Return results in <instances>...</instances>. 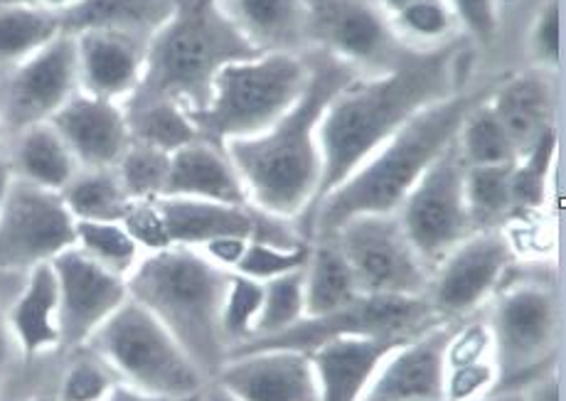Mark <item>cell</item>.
<instances>
[{
    "mask_svg": "<svg viewBox=\"0 0 566 401\" xmlns=\"http://www.w3.org/2000/svg\"><path fill=\"white\" fill-rule=\"evenodd\" d=\"M441 320L433 316L427 298L405 296H367L360 294L347 306L325 313V316L303 318L293 328L269 338H252L237 345L230 352L239 350H296L313 352L321 345L343 338H399L409 340L427 333Z\"/></svg>",
    "mask_w": 566,
    "mask_h": 401,
    "instance_id": "cell-9",
    "label": "cell"
},
{
    "mask_svg": "<svg viewBox=\"0 0 566 401\" xmlns=\"http://www.w3.org/2000/svg\"><path fill=\"white\" fill-rule=\"evenodd\" d=\"M507 230H481L461 242L431 271L427 300L441 323H461L485 308L515 264Z\"/></svg>",
    "mask_w": 566,
    "mask_h": 401,
    "instance_id": "cell-12",
    "label": "cell"
},
{
    "mask_svg": "<svg viewBox=\"0 0 566 401\" xmlns=\"http://www.w3.org/2000/svg\"><path fill=\"white\" fill-rule=\"evenodd\" d=\"M8 325L20 360L32 362L62 348L60 296L52 264L35 266L23 276V286L8 303Z\"/></svg>",
    "mask_w": 566,
    "mask_h": 401,
    "instance_id": "cell-23",
    "label": "cell"
},
{
    "mask_svg": "<svg viewBox=\"0 0 566 401\" xmlns=\"http://www.w3.org/2000/svg\"><path fill=\"white\" fill-rule=\"evenodd\" d=\"M163 198H192L210 202L249 204L247 188L222 146L198 138L170 154Z\"/></svg>",
    "mask_w": 566,
    "mask_h": 401,
    "instance_id": "cell-24",
    "label": "cell"
},
{
    "mask_svg": "<svg viewBox=\"0 0 566 401\" xmlns=\"http://www.w3.org/2000/svg\"><path fill=\"white\" fill-rule=\"evenodd\" d=\"M74 246L94 258L96 264L106 266L114 274L128 278L130 271L138 266L144 252L128 234L122 220L116 222H77Z\"/></svg>",
    "mask_w": 566,
    "mask_h": 401,
    "instance_id": "cell-36",
    "label": "cell"
},
{
    "mask_svg": "<svg viewBox=\"0 0 566 401\" xmlns=\"http://www.w3.org/2000/svg\"><path fill=\"white\" fill-rule=\"evenodd\" d=\"M124 226L128 234L134 236L136 244L140 246L144 254L163 252V249H170V236L166 230V222H163V214L158 208V200L154 202H130L126 214L122 217Z\"/></svg>",
    "mask_w": 566,
    "mask_h": 401,
    "instance_id": "cell-45",
    "label": "cell"
},
{
    "mask_svg": "<svg viewBox=\"0 0 566 401\" xmlns=\"http://www.w3.org/2000/svg\"><path fill=\"white\" fill-rule=\"evenodd\" d=\"M488 94L465 114L455 136V148L465 166H510L520 158L513 138L488 106Z\"/></svg>",
    "mask_w": 566,
    "mask_h": 401,
    "instance_id": "cell-33",
    "label": "cell"
},
{
    "mask_svg": "<svg viewBox=\"0 0 566 401\" xmlns=\"http://www.w3.org/2000/svg\"><path fill=\"white\" fill-rule=\"evenodd\" d=\"M522 397H525V401H562L559 365H554L552 370L535 377L532 382L522 387Z\"/></svg>",
    "mask_w": 566,
    "mask_h": 401,
    "instance_id": "cell-48",
    "label": "cell"
},
{
    "mask_svg": "<svg viewBox=\"0 0 566 401\" xmlns=\"http://www.w3.org/2000/svg\"><path fill=\"white\" fill-rule=\"evenodd\" d=\"M158 208L172 246L200 249L220 236L293 246L308 242L296 224L276 220L254 204H230L192 198H160Z\"/></svg>",
    "mask_w": 566,
    "mask_h": 401,
    "instance_id": "cell-16",
    "label": "cell"
},
{
    "mask_svg": "<svg viewBox=\"0 0 566 401\" xmlns=\"http://www.w3.org/2000/svg\"><path fill=\"white\" fill-rule=\"evenodd\" d=\"M455 323H439L397 345L373 379L363 401H446V348Z\"/></svg>",
    "mask_w": 566,
    "mask_h": 401,
    "instance_id": "cell-19",
    "label": "cell"
},
{
    "mask_svg": "<svg viewBox=\"0 0 566 401\" xmlns=\"http://www.w3.org/2000/svg\"><path fill=\"white\" fill-rule=\"evenodd\" d=\"M249 240H239V236H220V240H212L202 244L198 252L212 262L217 268L222 271H234L242 262V256L247 252Z\"/></svg>",
    "mask_w": 566,
    "mask_h": 401,
    "instance_id": "cell-47",
    "label": "cell"
},
{
    "mask_svg": "<svg viewBox=\"0 0 566 401\" xmlns=\"http://www.w3.org/2000/svg\"><path fill=\"white\" fill-rule=\"evenodd\" d=\"M306 318V286H303V268L293 274L271 278L264 284V303L256 320L252 338H269ZM249 338V340H252Z\"/></svg>",
    "mask_w": 566,
    "mask_h": 401,
    "instance_id": "cell-38",
    "label": "cell"
},
{
    "mask_svg": "<svg viewBox=\"0 0 566 401\" xmlns=\"http://www.w3.org/2000/svg\"><path fill=\"white\" fill-rule=\"evenodd\" d=\"M32 6H38L35 0H0V8H32Z\"/></svg>",
    "mask_w": 566,
    "mask_h": 401,
    "instance_id": "cell-56",
    "label": "cell"
},
{
    "mask_svg": "<svg viewBox=\"0 0 566 401\" xmlns=\"http://www.w3.org/2000/svg\"><path fill=\"white\" fill-rule=\"evenodd\" d=\"M8 160L18 180L52 192H62L80 170V162L50 122L28 126L15 134L13 154Z\"/></svg>",
    "mask_w": 566,
    "mask_h": 401,
    "instance_id": "cell-26",
    "label": "cell"
},
{
    "mask_svg": "<svg viewBox=\"0 0 566 401\" xmlns=\"http://www.w3.org/2000/svg\"><path fill=\"white\" fill-rule=\"evenodd\" d=\"M463 54L465 48L455 40L413 50L375 77H355L333 96L318 128L323 158L318 200L350 178L423 108L459 94Z\"/></svg>",
    "mask_w": 566,
    "mask_h": 401,
    "instance_id": "cell-1",
    "label": "cell"
},
{
    "mask_svg": "<svg viewBox=\"0 0 566 401\" xmlns=\"http://www.w3.org/2000/svg\"><path fill=\"white\" fill-rule=\"evenodd\" d=\"M168 168L170 154L130 140V146L114 170L130 202H154L166 194Z\"/></svg>",
    "mask_w": 566,
    "mask_h": 401,
    "instance_id": "cell-37",
    "label": "cell"
},
{
    "mask_svg": "<svg viewBox=\"0 0 566 401\" xmlns=\"http://www.w3.org/2000/svg\"><path fill=\"white\" fill-rule=\"evenodd\" d=\"M62 32V15L45 8H0V77Z\"/></svg>",
    "mask_w": 566,
    "mask_h": 401,
    "instance_id": "cell-32",
    "label": "cell"
},
{
    "mask_svg": "<svg viewBox=\"0 0 566 401\" xmlns=\"http://www.w3.org/2000/svg\"><path fill=\"white\" fill-rule=\"evenodd\" d=\"M50 124L57 128L80 168H116L130 146L124 104L99 99L86 92L74 94L50 118Z\"/></svg>",
    "mask_w": 566,
    "mask_h": 401,
    "instance_id": "cell-21",
    "label": "cell"
},
{
    "mask_svg": "<svg viewBox=\"0 0 566 401\" xmlns=\"http://www.w3.org/2000/svg\"><path fill=\"white\" fill-rule=\"evenodd\" d=\"M377 8L382 10V13L389 18V15H395L397 10H401L405 6H409V3H413V0H377Z\"/></svg>",
    "mask_w": 566,
    "mask_h": 401,
    "instance_id": "cell-55",
    "label": "cell"
},
{
    "mask_svg": "<svg viewBox=\"0 0 566 401\" xmlns=\"http://www.w3.org/2000/svg\"><path fill=\"white\" fill-rule=\"evenodd\" d=\"M124 108L134 144L158 148L163 154H176L178 148L200 138L188 108L172 99L130 96Z\"/></svg>",
    "mask_w": 566,
    "mask_h": 401,
    "instance_id": "cell-30",
    "label": "cell"
},
{
    "mask_svg": "<svg viewBox=\"0 0 566 401\" xmlns=\"http://www.w3.org/2000/svg\"><path fill=\"white\" fill-rule=\"evenodd\" d=\"M18 360L20 355L8 325V306H3V300H0V374H6Z\"/></svg>",
    "mask_w": 566,
    "mask_h": 401,
    "instance_id": "cell-49",
    "label": "cell"
},
{
    "mask_svg": "<svg viewBox=\"0 0 566 401\" xmlns=\"http://www.w3.org/2000/svg\"><path fill=\"white\" fill-rule=\"evenodd\" d=\"M227 278L230 271L217 268L198 249L188 246L144 254L126 278L128 298L178 340L207 382L230 357L220 325Z\"/></svg>",
    "mask_w": 566,
    "mask_h": 401,
    "instance_id": "cell-4",
    "label": "cell"
},
{
    "mask_svg": "<svg viewBox=\"0 0 566 401\" xmlns=\"http://www.w3.org/2000/svg\"><path fill=\"white\" fill-rule=\"evenodd\" d=\"M485 325L497 370L495 392L522 389L559 365L562 303L549 284H503L490 298Z\"/></svg>",
    "mask_w": 566,
    "mask_h": 401,
    "instance_id": "cell-8",
    "label": "cell"
},
{
    "mask_svg": "<svg viewBox=\"0 0 566 401\" xmlns=\"http://www.w3.org/2000/svg\"><path fill=\"white\" fill-rule=\"evenodd\" d=\"M513 166H465V202L475 232L505 230L507 217L515 214L510 176Z\"/></svg>",
    "mask_w": 566,
    "mask_h": 401,
    "instance_id": "cell-34",
    "label": "cell"
},
{
    "mask_svg": "<svg viewBox=\"0 0 566 401\" xmlns=\"http://www.w3.org/2000/svg\"><path fill=\"white\" fill-rule=\"evenodd\" d=\"M60 194L77 222H116L130 204L114 168H80Z\"/></svg>",
    "mask_w": 566,
    "mask_h": 401,
    "instance_id": "cell-31",
    "label": "cell"
},
{
    "mask_svg": "<svg viewBox=\"0 0 566 401\" xmlns=\"http://www.w3.org/2000/svg\"><path fill=\"white\" fill-rule=\"evenodd\" d=\"M77 220L60 192L13 178L0 210V274L25 276L74 246Z\"/></svg>",
    "mask_w": 566,
    "mask_h": 401,
    "instance_id": "cell-13",
    "label": "cell"
},
{
    "mask_svg": "<svg viewBox=\"0 0 566 401\" xmlns=\"http://www.w3.org/2000/svg\"><path fill=\"white\" fill-rule=\"evenodd\" d=\"M195 401H237V399L230 392H224V389L217 382H207L205 389L200 392V397Z\"/></svg>",
    "mask_w": 566,
    "mask_h": 401,
    "instance_id": "cell-53",
    "label": "cell"
},
{
    "mask_svg": "<svg viewBox=\"0 0 566 401\" xmlns=\"http://www.w3.org/2000/svg\"><path fill=\"white\" fill-rule=\"evenodd\" d=\"M35 3H38L40 8L50 10V13L64 15V13H70V10L77 8L80 3H84V0H35Z\"/></svg>",
    "mask_w": 566,
    "mask_h": 401,
    "instance_id": "cell-52",
    "label": "cell"
},
{
    "mask_svg": "<svg viewBox=\"0 0 566 401\" xmlns=\"http://www.w3.org/2000/svg\"><path fill=\"white\" fill-rule=\"evenodd\" d=\"M80 92L77 45L64 30L0 77V118L13 134L50 118Z\"/></svg>",
    "mask_w": 566,
    "mask_h": 401,
    "instance_id": "cell-14",
    "label": "cell"
},
{
    "mask_svg": "<svg viewBox=\"0 0 566 401\" xmlns=\"http://www.w3.org/2000/svg\"><path fill=\"white\" fill-rule=\"evenodd\" d=\"M224 6L261 52H296L306 35V0H224Z\"/></svg>",
    "mask_w": 566,
    "mask_h": 401,
    "instance_id": "cell-27",
    "label": "cell"
},
{
    "mask_svg": "<svg viewBox=\"0 0 566 401\" xmlns=\"http://www.w3.org/2000/svg\"><path fill=\"white\" fill-rule=\"evenodd\" d=\"M387 20L391 30L401 32L417 45H423V50L446 45L453 40V30L459 28L446 0H413Z\"/></svg>",
    "mask_w": 566,
    "mask_h": 401,
    "instance_id": "cell-40",
    "label": "cell"
},
{
    "mask_svg": "<svg viewBox=\"0 0 566 401\" xmlns=\"http://www.w3.org/2000/svg\"><path fill=\"white\" fill-rule=\"evenodd\" d=\"M562 8L559 0H547L532 23L527 50L532 62L542 70H559L562 62Z\"/></svg>",
    "mask_w": 566,
    "mask_h": 401,
    "instance_id": "cell-44",
    "label": "cell"
},
{
    "mask_svg": "<svg viewBox=\"0 0 566 401\" xmlns=\"http://www.w3.org/2000/svg\"><path fill=\"white\" fill-rule=\"evenodd\" d=\"M192 401H195V399H192Z\"/></svg>",
    "mask_w": 566,
    "mask_h": 401,
    "instance_id": "cell-59",
    "label": "cell"
},
{
    "mask_svg": "<svg viewBox=\"0 0 566 401\" xmlns=\"http://www.w3.org/2000/svg\"><path fill=\"white\" fill-rule=\"evenodd\" d=\"M30 401H57L54 397H35V399H30Z\"/></svg>",
    "mask_w": 566,
    "mask_h": 401,
    "instance_id": "cell-57",
    "label": "cell"
},
{
    "mask_svg": "<svg viewBox=\"0 0 566 401\" xmlns=\"http://www.w3.org/2000/svg\"><path fill=\"white\" fill-rule=\"evenodd\" d=\"M308 77L311 62L298 52L254 54L217 72L207 102L190 118L200 138L217 146L256 136L301 99Z\"/></svg>",
    "mask_w": 566,
    "mask_h": 401,
    "instance_id": "cell-6",
    "label": "cell"
},
{
    "mask_svg": "<svg viewBox=\"0 0 566 401\" xmlns=\"http://www.w3.org/2000/svg\"><path fill=\"white\" fill-rule=\"evenodd\" d=\"M50 264L57 278L62 348L82 350L128 300V284L124 276L96 264L77 246H70Z\"/></svg>",
    "mask_w": 566,
    "mask_h": 401,
    "instance_id": "cell-15",
    "label": "cell"
},
{
    "mask_svg": "<svg viewBox=\"0 0 566 401\" xmlns=\"http://www.w3.org/2000/svg\"><path fill=\"white\" fill-rule=\"evenodd\" d=\"M172 0H84L62 15L67 32L104 28L146 40L166 23Z\"/></svg>",
    "mask_w": 566,
    "mask_h": 401,
    "instance_id": "cell-28",
    "label": "cell"
},
{
    "mask_svg": "<svg viewBox=\"0 0 566 401\" xmlns=\"http://www.w3.org/2000/svg\"><path fill=\"white\" fill-rule=\"evenodd\" d=\"M395 214L429 271L475 232L465 202V162L455 144L423 172Z\"/></svg>",
    "mask_w": 566,
    "mask_h": 401,
    "instance_id": "cell-11",
    "label": "cell"
},
{
    "mask_svg": "<svg viewBox=\"0 0 566 401\" xmlns=\"http://www.w3.org/2000/svg\"><path fill=\"white\" fill-rule=\"evenodd\" d=\"M306 35L321 52L353 70L395 57V30L387 15L360 0H306Z\"/></svg>",
    "mask_w": 566,
    "mask_h": 401,
    "instance_id": "cell-17",
    "label": "cell"
},
{
    "mask_svg": "<svg viewBox=\"0 0 566 401\" xmlns=\"http://www.w3.org/2000/svg\"><path fill=\"white\" fill-rule=\"evenodd\" d=\"M254 48L224 0H172V10L146 42L144 80L134 96L172 99L195 112L207 102L217 72L254 57Z\"/></svg>",
    "mask_w": 566,
    "mask_h": 401,
    "instance_id": "cell-5",
    "label": "cell"
},
{
    "mask_svg": "<svg viewBox=\"0 0 566 401\" xmlns=\"http://www.w3.org/2000/svg\"><path fill=\"white\" fill-rule=\"evenodd\" d=\"M488 106L513 138L517 156L525 154L554 128V99L549 84L539 74H517L503 84L490 86Z\"/></svg>",
    "mask_w": 566,
    "mask_h": 401,
    "instance_id": "cell-25",
    "label": "cell"
},
{
    "mask_svg": "<svg viewBox=\"0 0 566 401\" xmlns=\"http://www.w3.org/2000/svg\"><path fill=\"white\" fill-rule=\"evenodd\" d=\"M77 357L67 365L57 389V401H104L118 382L116 374L108 370L92 350H74Z\"/></svg>",
    "mask_w": 566,
    "mask_h": 401,
    "instance_id": "cell-41",
    "label": "cell"
},
{
    "mask_svg": "<svg viewBox=\"0 0 566 401\" xmlns=\"http://www.w3.org/2000/svg\"><path fill=\"white\" fill-rule=\"evenodd\" d=\"M104 401H170V399H163L156 394H148V392H140L136 387H128L124 382H116L112 392L106 394Z\"/></svg>",
    "mask_w": 566,
    "mask_h": 401,
    "instance_id": "cell-50",
    "label": "cell"
},
{
    "mask_svg": "<svg viewBox=\"0 0 566 401\" xmlns=\"http://www.w3.org/2000/svg\"><path fill=\"white\" fill-rule=\"evenodd\" d=\"M497 370L493 357L463 365L446 367L443 399L446 401H478L495 392Z\"/></svg>",
    "mask_w": 566,
    "mask_h": 401,
    "instance_id": "cell-43",
    "label": "cell"
},
{
    "mask_svg": "<svg viewBox=\"0 0 566 401\" xmlns=\"http://www.w3.org/2000/svg\"><path fill=\"white\" fill-rule=\"evenodd\" d=\"M261 303H264V284L237 274V271H230L220 313L222 335L227 345H230V350H234L237 345L247 342L254 335Z\"/></svg>",
    "mask_w": 566,
    "mask_h": 401,
    "instance_id": "cell-39",
    "label": "cell"
},
{
    "mask_svg": "<svg viewBox=\"0 0 566 401\" xmlns=\"http://www.w3.org/2000/svg\"><path fill=\"white\" fill-rule=\"evenodd\" d=\"M446 6L451 8L455 23L471 40L493 42L500 23L497 0H446Z\"/></svg>",
    "mask_w": 566,
    "mask_h": 401,
    "instance_id": "cell-46",
    "label": "cell"
},
{
    "mask_svg": "<svg viewBox=\"0 0 566 401\" xmlns=\"http://www.w3.org/2000/svg\"><path fill=\"white\" fill-rule=\"evenodd\" d=\"M84 348L104 360L118 382L163 399L192 401L207 384L178 340L130 298Z\"/></svg>",
    "mask_w": 566,
    "mask_h": 401,
    "instance_id": "cell-7",
    "label": "cell"
},
{
    "mask_svg": "<svg viewBox=\"0 0 566 401\" xmlns=\"http://www.w3.org/2000/svg\"><path fill=\"white\" fill-rule=\"evenodd\" d=\"M0 128H3V118H0Z\"/></svg>",
    "mask_w": 566,
    "mask_h": 401,
    "instance_id": "cell-58",
    "label": "cell"
},
{
    "mask_svg": "<svg viewBox=\"0 0 566 401\" xmlns=\"http://www.w3.org/2000/svg\"><path fill=\"white\" fill-rule=\"evenodd\" d=\"M478 401H525V397H522V389H507V392H493Z\"/></svg>",
    "mask_w": 566,
    "mask_h": 401,
    "instance_id": "cell-54",
    "label": "cell"
},
{
    "mask_svg": "<svg viewBox=\"0 0 566 401\" xmlns=\"http://www.w3.org/2000/svg\"><path fill=\"white\" fill-rule=\"evenodd\" d=\"M72 35L77 45L80 92L126 104L144 80L146 40L104 28Z\"/></svg>",
    "mask_w": 566,
    "mask_h": 401,
    "instance_id": "cell-20",
    "label": "cell"
},
{
    "mask_svg": "<svg viewBox=\"0 0 566 401\" xmlns=\"http://www.w3.org/2000/svg\"><path fill=\"white\" fill-rule=\"evenodd\" d=\"M331 240L350 266L360 294L427 298L431 271L407 240L397 214H360Z\"/></svg>",
    "mask_w": 566,
    "mask_h": 401,
    "instance_id": "cell-10",
    "label": "cell"
},
{
    "mask_svg": "<svg viewBox=\"0 0 566 401\" xmlns=\"http://www.w3.org/2000/svg\"><path fill=\"white\" fill-rule=\"evenodd\" d=\"M311 256V242H301L293 246H281L271 242H249L242 262L234 268L237 274L249 276L266 284L271 278L293 274V271L306 268Z\"/></svg>",
    "mask_w": 566,
    "mask_h": 401,
    "instance_id": "cell-42",
    "label": "cell"
},
{
    "mask_svg": "<svg viewBox=\"0 0 566 401\" xmlns=\"http://www.w3.org/2000/svg\"><path fill=\"white\" fill-rule=\"evenodd\" d=\"M212 382L237 401H321L311 357L296 350L230 352Z\"/></svg>",
    "mask_w": 566,
    "mask_h": 401,
    "instance_id": "cell-18",
    "label": "cell"
},
{
    "mask_svg": "<svg viewBox=\"0 0 566 401\" xmlns=\"http://www.w3.org/2000/svg\"><path fill=\"white\" fill-rule=\"evenodd\" d=\"M554 160H557V126L549 128L535 146L515 160L513 176H510L515 212H535L549 202Z\"/></svg>",
    "mask_w": 566,
    "mask_h": 401,
    "instance_id": "cell-35",
    "label": "cell"
},
{
    "mask_svg": "<svg viewBox=\"0 0 566 401\" xmlns=\"http://www.w3.org/2000/svg\"><path fill=\"white\" fill-rule=\"evenodd\" d=\"M490 92H459L423 108L419 116L375 150L350 178L313 204L303 230L308 242L331 240L340 226L360 214H391L437 158L455 144L465 114Z\"/></svg>",
    "mask_w": 566,
    "mask_h": 401,
    "instance_id": "cell-3",
    "label": "cell"
},
{
    "mask_svg": "<svg viewBox=\"0 0 566 401\" xmlns=\"http://www.w3.org/2000/svg\"><path fill=\"white\" fill-rule=\"evenodd\" d=\"M13 168H10L8 156L0 154V210H3V202L8 198V190L13 186Z\"/></svg>",
    "mask_w": 566,
    "mask_h": 401,
    "instance_id": "cell-51",
    "label": "cell"
},
{
    "mask_svg": "<svg viewBox=\"0 0 566 401\" xmlns=\"http://www.w3.org/2000/svg\"><path fill=\"white\" fill-rule=\"evenodd\" d=\"M411 340V338H409ZM399 338H343L308 352L321 401H363L385 357Z\"/></svg>",
    "mask_w": 566,
    "mask_h": 401,
    "instance_id": "cell-22",
    "label": "cell"
},
{
    "mask_svg": "<svg viewBox=\"0 0 566 401\" xmlns=\"http://www.w3.org/2000/svg\"><path fill=\"white\" fill-rule=\"evenodd\" d=\"M303 286H306V318L325 316L360 296L353 271L333 240L311 242L308 264L303 268Z\"/></svg>",
    "mask_w": 566,
    "mask_h": 401,
    "instance_id": "cell-29",
    "label": "cell"
},
{
    "mask_svg": "<svg viewBox=\"0 0 566 401\" xmlns=\"http://www.w3.org/2000/svg\"><path fill=\"white\" fill-rule=\"evenodd\" d=\"M301 99L266 131L222 146L247 188L249 204L276 220H306L321 190L318 128L333 96L357 77L350 64L318 52Z\"/></svg>",
    "mask_w": 566,
    "mask_h": 401,
    "instance_id": "cell-2",
    "label": "cell"
}]
</instances>
